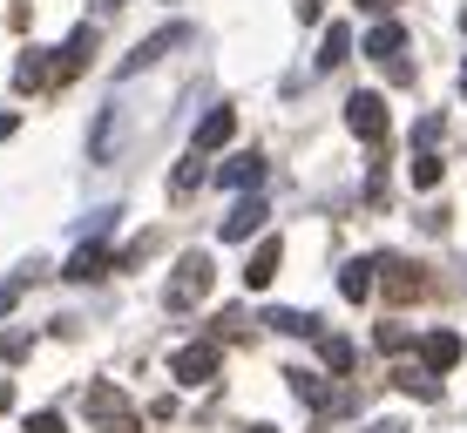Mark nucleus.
<instances>
[{"label": "nucleus", "mask_w": 467, "mask_h": 433, "mask_svg": "<svg viewBox=\"0 0 467 433\" xmlns=\"http://www.w3.org/2000/svg\"><path fill=\"white\" fill-rule=\"evenodd\" d=\"M211 284H217L211 251H183V258H176V278L163 284V304H170V312H190V304L211 298Z\"/></svg>", "instance_id": "nucleus-1"}, {"label": "nucleus", "mask_w": 467, "mask_h": 433, "mask_svg": "<svg viewBox=\"0 0 467 433\" xmlns=\"http://www.w3.org/2000/svg\"><path fill=\"white\" fill-rule=\"evenodd\" d=\"M82 407H88V427L95 433H142L136 407H129V393L116 387V379H95V387L82 393Z\"/></svg>", "instance_id": "nucleus-2"}, {"label": "nucleus", "mask_w": 467, "mask_h": 433, "mask_svg": "<svg viewBox=\"0 0 467 433\" xmlns=\"http://www.w3.org/2000/svg\"><path fill=\"white\" fill-rule=\"evenodd\" d=\"M190 41V27L183 21H170V27H156V35L150 41H136V47H129V55L116 61V75H142V68H156V61H163L170 55V47H183Z\"/></svg>", "instance_id": "nucleus-3"}, {"label": "nucleus", "mask_w": 467, "mask_h": 433, "mask_svg": "<svg viewBox=\"0 0 467 433\" xmlns=\"http://www.w3.org/2000/svg\"><path fill=\"white\" fill-rule=\"evenodd\" d=\"M346 129L359 136V142H373V149L386 142V95H379V88H359V95L346 102Z\"/></svg>", "instance_id": "nucleus-4"}, {"label": "nucleus", "mask_w": 467, "mask_h": 433, "mask_svg": "<svg viewBox=\"0 0 467 433\" xmlns=\"http://www.w3.org/2000/svg\"><path fill=\"white\" fill-rule=\"evenodd\" d=\"M265 217H271V203L257 197V190H237V203H231V217L217 223V237L223 244H251V231H265Z\"/></svg>", "instance_id": "nucleus-5"}, {"label": "nucleus", "mask_w": 467, "mask_h": 433, "mask_svg": "<svg viewBox=\"0 0 467 433\" xmlns=\"http://www.w3.org/2000/svg\"><path fill=\"white\" fill-rule=\"evenodd\" d=\"M170 373H176V387H211V379H217V345H211V339H197V345H176Z\"/></svg>", "instance_id": "nucleus-6"}, {"label": "nucleus", "mask_w": 467, "mask_h": 433, "mask_svg": "<svg viewBox=\"0 0 467 433\" xmlns=\"http://www.w3.org/2000/svg\"><path fill=\"white\" fill-rule=\"evenodd\" d=\"M373 271H386V278H373L393 304H407V298H420L427 292V278H420V264H407V258H373Z\"/></svg>", "instance_id": "nucleus-7"}, {"label": "nucleus", "mask_w": 467, "mask_h": 433, "mask_svg": "<svg viewBox=\"0 0 467 433\" xmlns=\"http://www.w3.org/2000/svg\"><path fill=\"white\" fill-rule=\"evenodd\" d=\"M454 366H461V332H427L420 339V373L441 379V373H454Z\"/></svg>", "instance_id": "nucleus-8"}, {"label": "nucleus", "mask_w": 467, "mask_h": 433, "mask_svg": "<svg viewBox=\"0 0 467 433\" xmlns=\"http://www.w3.org/2000/svg\"><path fill=\"white\" fill-rule=\"evenodd\" d=\"M231 136H237V108H211V116L197 122V136H190V149H197V156H211V149H223Z\"/></svg>", "instance_id": "nucleus-9"}, {"label": "nucleus", "mask_w": 467, "mask_h": 433, "mask_svg": "<svg viewBox=\"0 0 467 433\" xmlns=\"http://www.w3.org/2000/svg\"><path fill=\"white\" fill-rule=\"evenodd\" d=\"M61 278H75V284H88V278H109V244H102V237H88V244L75 251L68 264H61Z\"/></svg>", "instance_id": "nucleus-10"}, {"label": "nucleus", "mask_w": 467, "mask_h": 433, "mask_svg": "<svg viewBox=\"0 0 467 433\" xmlns=\"http://www.w3.org/2000/svg\"><path fill=\"white\" fill-rule=\"evenodd\" d=\"M116 142H122V108L109 102L102 116H95V136H88V163H109V156H116Z\"/></svg>", "instance_id": "nucleus-11"}, {"label": "nucleus", "mask_w": 467, "mask_h": 433, "mask_svg": "<svg viewBox=\"0 0 467 433\" xmlns=\"http://www.w3.org/2000/svg\"><path fill=\"white\" fill-rule=\"evenodd\" d=\"M95 55V27H75L68 41H61V61H55V82H68V75H82Z\"/></svg>", "instance_id": "nucleus-12"}, {"label": "nucleus", "mask_w": 467, "mask_h": 433, "mask_svg": "<svg viewBox=\"0 0 467 433\" xmlns=\"http://www.w3.org/2000/svg\"><path fill=\"white\" fill-rule=\"evenodd\" d=\"M278 264H285V244H278V237H265V244L251 251V264H244V284H251V292H265V284L278 278Z\"/></svg>", "instance_id": "nucleus-13"}, {"label": "nucleus", "mask_w": 467, "mask_h": 433, "mask_svg": "<svg viewBox=\"0 0 467 433\" xmlns=\"http://www.w3.org/2000/svg\"><path fill=\"white\" fill-rule=\"evenodd\" d=\"M217 176H223L231 190H257V183H265V156H257V149H244V156H231V163H223Z\"/></svg>", "instance_id": "nucleus-14"}, {"label": "nucleus", "mask_w": 467, "mask_h": 433, "mask_svg": "<svg viewBox=\"0 0 467 433\" xmlns=\"http://www.w3.org/2000/svg\"><path fill=\"white\" fill-rule=\"evenodd\" d=\"M265 325L285 332V339H318V332H326V318H318V312H271Z\"/></svg>", "instance_id": "nucleus-15"}, {"label": "nucleus", "mask_w": 467, "mask_h": 433, "mask_svg": "<svg viewBox=\"0 0 467 433\" xmlns=\"http://www.w3.org/2000/svg\"><path fill=\"white\" fill-rule=\"evenodd\" d=\"M400 47H407V27H400V21H379L373 35H366V55H373V61H393Z\"/></svg>", "instance_id": "nucleus-16"}, {"label": "nucleus", "mask_w": 467, "mask_h": 433, "mask_svg": "<svg viewBox=\"0 0 467 433\" xmlns=\"http://www.w3.org/2000/svg\"><path fill=\"white\" fill-rule=\"evenodd\" d=\"M285 379H292V393L305 399V407H318V413L332 407V387H326V373H305V366H298V373H285Z\"/></svg>", "instance_id": "nucleus-17"}, {"label": "nucleus", "mask_w": 467, "mask_h": 433, "mask_svg": "<svg viewBox=\"0 0 467 433\" xmlns=\"http://www.w3.org/2000/svg\"><path fill=\"white\" fill-rule=\"evenodd\" d=\"M318 359H326V373H352V339L346 332H318Z\"/></svg>", "instance_id": "nucleus-18"}, {"label": "nucleus", "mask_w": 467, "mask_h": 433, "mask_svg": "<svg viewBox=\"0 0 467 433\" xmlns=\"http://www.w3.org/2000/svg\"><path fill=\"white\" fill-rule=\"evenodd\" d=\"M339 292L359 304V298H373V258H352L346 271H339Z\"/></svg>", "instance_id": "nucleus-19"}, {"label": "nucleus", "mask_w": 467, "mask_h": 433, "mask_svg": "<svg viewBox=\"0 0 467 433\" xmlns=\"http://www.w3.org/2000/svg\"><path fill=\"white\" fill-rule=\"evenodd\" d=\"M346 55H352V27L339 21V27H326V41H318V68H339Z\"/></svg>", "instance_id": "nucleus-20"}, {"label": "nucleus", "mask_w": 467, "mask_h": 433, "mask_svg": "<svg viewBox=\"0 0 467 433\" xmlns=\"http://www.w3.org/2000/svg\"><path fill=\"white\" fill-rule=\"evenodd\" d=\"M393 387L407 393V399H441V379H433V373H413V366H400Z\"/></svg>", "instance_id": "nucleus-21"}, {"label": "nucleus", "mask_w": 467, "mask_h": 433, "mask_svg": "<svg viewBox=\"0 0 467 433\" xmlns=\"http://www.w3.org/2000/svg\"><path fill=\"white\" fill-rule=\"evenodd\" d=\"M190 190H203V156L190 149L183 163H176V176H170V197H190Z\"/></svg>", "instance_id": "nucleus-22"}, {"label": "nucleus", "mask_w": 467, "mask_h": 433, "mask_svg": "<svg viewBox=\"0 0 467 433\" xmlns=\"http://www.w3.org/2000/svg\"><path fill=\"white\" fill-rule=\"evenodd\" d=\"M14 82H21V88H47V82H55V68L41 61V47H35V55L21 61V68H14Z\"/></svg>", "instance_id": "nucleus-23"}, {"label": "nucleus", "mask_w": 467, "mask_h": 433, "mask_svg": "<svg viewBox=\"0 0 467 433\" xmlns=\"http://www.w3.org/2000/svg\"><path fill=\"white\" fill-rule=\"evenodd\" d=\"M244 304H223V312H217V339H244Z\"/></svg>", "instance_id": "nucleus-24"}, {"label": "nucleus", "mask_w": 467, "mask_h": 433, "mask_svg": "<svg viewBox=\"0 0 467 433\" xmlns=\"http://www.w3.org/2000/svg\"><path fill=\"white\" fill-rule=\"evenodd\" d=\"M441 183V156H413V190H433Z\"/></svg>", "instance_id": "nucleus-25"}, {"label": "nucleus", "mask_w": 467, "mask_h": 433, "mask_svg": "<svg viewBox=\"0 0 467 433\" xmlns=\"http://www.w3.org/2000/svg\"><path fill=\"white\" fill-rule=\"evenodd\" d=\"M21 433H68V420H61V413H27Z\"/></svg>", "instance_id": "nucleus-26"}, {"label": "nucleus", "mask_w": 467, "mask_h": 433, "mask_svg": "<svg viewBox=\"0 0 467 433\" xmlns=\"http://www.w3.org/2000/svg\"><path fill=\"white\" fill-rule=\"evenodd\" d=\"M27 345H35L27 332H7V339H0V352H7V359H27Z\"/></svg>", "instance_id": "nucleus-27"}, {"label": "nucleus", "mask_w": 467, "mask_h": 433, "mask_svg": "<svg viewBox=\"0 0 467 433\" xmlns=\"http://www.w3.org/2000/svg\"><path fill=\"white\" fill-rule=\"evenodd\" d=\"M318 14H326L318 0H298V21H305V27H318Z\"/></svg>", "instance_id": "nucleus-28"}, {"label": "nucleus", "mask_w": 467, "mask_h": 433, "mask_svg": "<svg viewBox=\"0 0 467 433\" xmlns=\"http://www.w3.org/2000/svg\"><path fill=\"white\" fill-rule=\"evenodd\" d=\"M14 129H21V116H0V142H7Z\"/></svg>", "instance_id": "nucleus-29"}, {"label": "nucleus", "mask_w": 467, "mask_h": 433, "mask_svg": "<svg viewBox=\"0 0 467 433\" xmlns=\"http://www.w3.org/2000/svg\"><path fill=\"white\" fill-rule=\"evenodd\" d=\"M14 407V387H7V379H0V413H7Z\"/></svg>", "instance_id": "nucleus-30"}, {"label": "nucleus", "mask_w": 467, "mask_h": 433, "mask_svg": "<svg viewBox=\"0 0 467 433\" xmlns=\"http://www.w3.org/2000/svg\"><path fill=\"white\" fill-rule=\"evenodd\" d=\"M359 7H366V14H386V7H393V0H359Z\"/></svg>", "instance_id": "nucleus-31"}, {"label": "nucleus", "mask_w": 467, "mask_h": 433, "mask_svg": "<svg viewBox=\"0 0 467 433\" xmlns=\"http://www.w3.org/2000/svg\"><path fill=\"white\" fill-rule=\"evenodd\" d=\"M7 304H14V292H0V312H7Z\"/></svg>", "instance_id": "nucleus-32"}, {"label": "nucleus", "mask_w": 467, "mask_h": 433, "mask_svg": "<svg viewBox=\"0 0 467 433\" xmlns=\"http://www.w3.org/2000/svg\"><path fill=\"white\" fill-rule=\"evenodd\" d=\"M244 433H278V427H244Z\"/></svg>", "instance_id": "nucleus-33"}, {"label": "nucleus", "mask_w": 467, "mask_h": 433, "mask_svg": "<svg viewBox=\"0 0 467 433\" xmlns=\"http://www.w3.org/2000/svg\"><path fill=\"white\" fill-rule=\"evenodd\" d=\"M461 95H467V61H461Z\"/></svg>", "instance_id": "nucleus-34"}]
</instances>
